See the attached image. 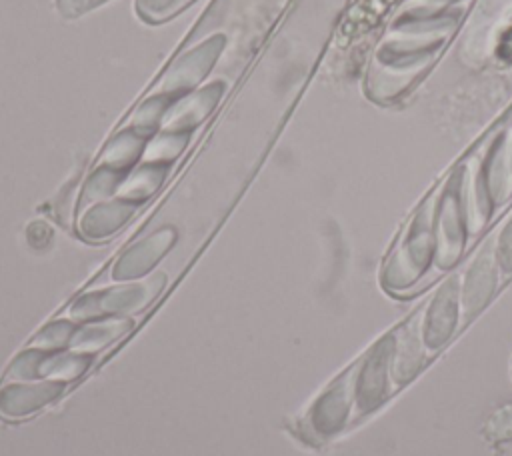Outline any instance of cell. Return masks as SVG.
I'll return each instance as SVG.
<instances>
[{
  "label": "cell",
  "mask_w": 512,
  "mask_h": 456,
  "mask_svg": "<svg viewBox=\"0 0 512 456\" xmlns=\"http://www.w3.org/2000/svg\"><path fill=\"white\" fill-rule=\"evenodd\" d=\"M74 334V326L68 322H58L56 326H46L40 334H36V338L30 342L32 346L40 348V350H48V348H58V346H66L70 344V338Z\"/></svg>",
  "instance_id": "3957f363"
},
{
  "label": "cell",
  "mask_w": 512,
  "mask_h": 456,
  "mask_svg": "<svg viewBox=\"0 0 512 456\" xmlns=\"http://www.w3.org/2000/svg\"><path fill=\"white\" fill-rule=\"evenodd\" d=\"M64 390L62 380H44L36 384H10L0 390V412L4 416H26L52 402Z\"/></svg>",
  "instance_id": "6da1fadb"
},
{
  "label": "cell",
  "mask_w": 512,
  "mask_h": 456,
  "mask_svg": "<svg viewBox=\"0 0 512 456\" xmlns=\"http://www.w3.org/2000/svg\"><path fill=\"white\" fill-rule=\"evenodd\" d=\"M124 326H126V322H106V324H100V326L78 328V330H74L68 346L74 348V350H82V352L100 348V346L116 340Z\"/></svg>",
  "instance_id": "7a4b0ae2"
}]
</instances>
